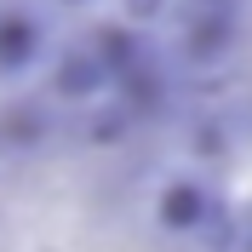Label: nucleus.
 Returning a JSON list of instances; mask_svg holds the SVG:
<instances>
[{
  "label": "nucleus",
  "mask_w": 252,
  "mask_h": 252,
  "mask_svg": "<svg viewBox=\"0 0 252 252\" xmlns=\"http://www.w3.org/2000/svg\"><path fill=\"white\" fill-rule=\"evenodd\" d=\"M46 58V23L29 6H0V80L29 75Z\"/></svg>",
  "instance_id": "obj_1"
},
{
  "label": "nucleus",
  "mask_w": 252,
  "mask_h": 252,
  "mask_svg": "<svg viewBox=\"0 0 252 252\" xmlns=\"http://www.w3.org/2000/svg\"><path fill=\"white\" fill-rule=\"evenodd\" d=\"M206 218H212V195H206L201 178H166L160 184L155 223L166 235H195V229H206Z\"/></svg>",
  "instance_id": "obj_2"
},
{
  "label": "nucleus",
  "mask_w": 252,
  "mask_h": 252,
  "mask_svg": "<svg viewBox=\"0 0 252 252\" xmlns=\"http://www.w3.org/2000/svg\"><path fill=\"white\" fill-rule=\"evenodd\" d=\"M103 80H109V63H97L92 52H69V58L58 63V92H69V97L103 92Z\"/></svg>",
  "instance_id": "obj_3"
},
{
  "label": "nucleus",
  "mask_w": 252,
  "mask_h": 252,
  "mask_svg": "<svg viewBox=\"0 0 252 252\" xmlns=\"http://www.w3.org/2000/svg\"><path fill=\"white\" fill-rule=\"evenodd\" d=\"M247 252H252V241H247Z\"/></svg>",
  "instance_id": "obj_4"
}]
</instances>
